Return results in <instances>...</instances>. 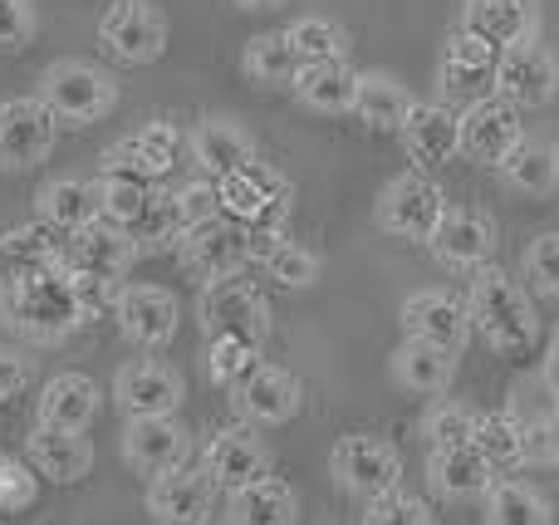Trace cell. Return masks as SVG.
Returning a JSON list of instances; mask_svg holds the SVG:
<instances>
[{
	"label": "cell",
	"instance_id": "6da1fadb",
	"mask_svg": "<svg viewBox=\"0 0 559 525\" xmlns=\"http://www.w3.org/2000/svg\"><path fill=\"white\" fill-rule=\"evenodd\" d=\"M466 314H472V334H481V344L496 354H525L540 339V314L531 305V290L496 265L472 275Z\"/></svg>",
	"mask_w": 559,
	"mask_h": 525
},
{
	"label": "cell",
	"instance_id": "7a4b0ae2",
	"mask_svg": "<svg viewBox=\"0 0 559 525\" xmlns=\"http://www.w3.org/2000/svg\"><path fill=\"white\" fill-rule=\"evenodd\" d=\"M0 320L35 344H59L74 330H84L88 310L79 300L74 271L59 265V271L35 275V281L15 285V290H0Z\"/></svg>",
	"mask_w": 559,
	"mask_h": 525
},
{
	"label": "cell",
	"instance_id": "3957f363",
	"mask_svg": "<svg viewBox=\"0 0 559 525\" xmlns=\"http://www.w3.org/2000/svg\"><path fill=\"white\" fill-rule=\"evenodd\" d=\"M39 98L64 128H88L98 118L114 114L118 104V79L108 69L88 64V59H55L39 74Z\"/></svg>",
	"mask_w": 559,
	"mask_h": 525
},
{
	"label": "cell",
	"instance_id": "277c9868",
	"mask_svg": "<svg viewBox=\"0 0 559 525\" xmlns=\"http://www.w3.org/2000/svg\"><path fill=\"white\" fill-rule=\"evenodd\" d=\"M222 187V212L231 222H241L246 231H285L289 222V202H295V187L285 172H275L271 163H246L241 172H231Z\"/></svg>",
	"mask_w": 559,
	"mask_h": 525
},
{
	"label": "cell",
	"instance_id": "5b68a950",
	"mask_svg": "<svg viewBox=\"0 0 559 525\" xmlns=\"http://www.w3.org/2000/svg\"><path fill=\"white\" fill-rule=\"evenodd\" d=\"M197 320H202L206 339H251V344H265V334H271V300H265L251 281L231 275V281L202 285Z\"/></svg>",
	"mask_w": 559,
	"mask_h": 525
},
{
	"label": "cell",
	"instance_id": "8992f818",
	"mask_svg": "<svg viewBox=\"0 0 559 525\" xmlns=\"http://www.w3.org/2000/svg\"><path fill=\"white\" fill-rule=\"evenodd\" d=\"M329 477L338 481L344 491L364 501H378L388 491H397L403 481V457L388 438H373V432H348V438L334 442L329 452Z\"/></svg>",
	"mask_w": 559,
	"mask_h": 525
},
{
	"label": "cell",
	"instance_id": "52a82bcc",
	"mask_svg": "<svg viewBox=\"0 0 559 525\" xmlns=\"http://www.w3.org/2000/svg\"><path fill=\"white\" fill-rule=\"evenodd\" d=\"M447 206H452L447 192L427 172H403L378 192L373 216L388 236H403V241H432V231L442 226Z\"/></svg>",
	"mask_w": 559,
	"mask_h": 525
},
{
	"label": "cell",
	"instance_id": "ba28073f",
	"mask_svg": "<svg viewBox=\"0 0 559 525\" xmlns=\"http://www.w3.org/2000/svg\"><path fill=\"white\" fill-rule=\"evenodd\" d=\"M177 255H182V271L202 285L231 281V275H241L246 265L255 261L251 231H246L241 222H231V216H216V222H206V226H192V231L182 236V251Z\"/></svg>",
	"mask_w": 559,
	"mask_h": 525
},
{
	"label": "cell",
	"instance_id": "9c48e42d",
	"mask_svg": "<svg viewBox=\"0 0 559 525\" xmlns=\"http://www.w3.org/2000/svg\"><path fill=\"white\" fill-rule=\"evenodd\" d=\"M98 39L118 64H157L167 49V15L153 0H114L98 20Z\"/></svg>",
	"mask_w": 559,
	"mask_h": 525
},
{
	"label": "cell",
	"instance_id": "30bf717a",
	"mask_svg": "<svg viewBox=\"0 0 559 525\" xmlns=\"http://www.w3.org/2000/svg\"><path fill=\"white\" fill-rule=\"evenodd\" d=\"M114 320L138 354H157L177 339L182 305H177V295L163 290V285H123L114 300Z\"/></svg>",
	"mask_w": 559,
	"mask_h": 525
},
{
	"label": "cell",
	"instance_id": "8fae6325",
	"mask_svg": "<svg viewBox=\"0 0 559 525\" xmlns=\"http://www.w3.org/2000/svg\"><path fill=\"white\" fill-rule=\"evenodd\" d=\"M187 398V383L173 363L163 359H128L114 373V403L123 418H177Z\"/></svg>",
	"mask_w": 559,
	"mask_h": 525
},
{
	"label": "cell",
	"instance_id": "7c38bea8",
	"mask_svg": "<svg viewBox=\"0 0 559 525\" xmlns=\"http://www.w3.org/2000/svg\"><path fill=\"white\" fill-rule=\"evenodd\" d=\"M496 222L486 212H476V206H447L442 226L432 231V241H427V251H432V261L442 265V271L452 275H476L486 271V265L496 261Z\"/></svg>",
	"mask_w": 559,
	"mask_h": 525
},
{
	"label": "cell",
	"instance_id": "4fadbf2b",
	"mask_svg": "<svg viewBox=\"0 0 559 525\" xmlns=\"http://www.w3.org/2000/svg\"><path fill=\"white\" fill-rule=\"evenodd\" d=\"M59 118L45 108V98H5L0 104V167L29 172L55 153Z\"/></svg>",
	"mask_w": 559,
	"mask_h": 525
},
{
	"label": "cell",
	"instance_id": "5bb4252c",
	"mask_svg": "<svg viewBox=\"0 0 559 525\" xmlns=\"http://www.w3.org/2000/svg\"><path fill=\"white\" fill-rule=\"evenodd\" d=\"M202 467L206 477L216 481V491H246V487H261L271 481V452L265 442L255 438L251 428H216L206 438V452H202Z\"/></svg>",
	"mask_w": 559,
	"mask_h": 525
},
{
	"label": "cell",
	"instance_id": "9a60e30c",
	"mask_svg": "<svg viewBox=\"0 0 559 525\" xmlns=\"http://www.w3.org/2000/svg\"><path fill=\"white\" fill-rule=\"evenodd\" d=\"M559 94V59L545 45H515L496 59V98L521 114V108H545Z\"/></svg>",
	"mask_w": 559,
	"mask_h": 525
},
{
	"label": "cell",
	"instance_id": "2e32d148",
	"mask_svg": "<svg viewBox=\"0 0 559 525\" xmlns=\"http://www.w3.org/2000/svg\"><path fill=\"white\" fill-rule=\"evenodd\" d=\"M456 118H462V157H472V163H481V167H501L525 138L521 114L496 94L466 104Z\"/></svg>",
	"mask_w": 559,
	"mask_h": 525
},
{
	"label": "cell",
	"instance_id": "e0dca14e",
	"mask_svg": "<svg viewBox=\"0 0 559 525\" xmlns=\"http://www.w3.org/2000/svg\"><path fill=\"white\" fill-rule=\"evenodd\" d=\"M192 457V432L177 418H128L123 422V462L138 477H163L187 467Z\"/></svg>",
	"mask_w": 559,
	"mask_h": 525
},
{
	"label": "cell",
	"instance_id": "ac0fdd59",
	"mask_svg": "<svg viewBox=\"0 0 559 525\" xmlns=\"http://www.w3.org/2000/svg\"><path fill=\"white\" fill-rule=\"evenodd\" d=\"M403 330L407 339H427L437 344V349H452L462 354L466 339H472V314H466V300H456V295L447 290H413L403 300Z\"/></svg>",
	"mask_w": 559,
	"mask_h": 525
},
{
	"label": "cell",
	"instance_id": "d6986e66",
	"mask_svg": "<svg viewBox=\"0 0 559 525\" xmlns=\"http://www.w3.org/2000/svg\"><path fill=\"white\" fill-rule=\"evenodd\" d=\"M511 418L521 422L525 467H559V389L550 379L521 383L511 398Z\"/></svg>",
	"mask_w": 559,
	"mask_h": 525
},
{
	"label": "cell",
	"instance_id": "ffe728a7",
	"mask_svg": "<svg viewBox=\"0 0 559 525\" xmlns=\"http://www.w3.org/2000/svg\"><path fill=\"white\" fill-rule=\"evenodd\" d=\"M216 481L206 477V467H177L147 481V516L157 525H202L212 516Z\"/></svg>",
	"mask_w": 559,
	"mask_h": 525
},
{
	"label": "cell",
	"instance_id": "44dd1931",
	"mask_svg": "<svg viewBox=\"0 0 559 525\" xmlns=\"http://www.w3.org/2000/svg\"><path fill=\"white\" fill-rule=\"evenodd\" d=\"M138 261V246H133V231L114 222H94L84 231L64 236V265L74 275H98V281H123Z\"/></svg>",
	"mask_w": 559,
	"mask_h": 525
},
{
	"label": "cell",
	"instance_id": "7402d4cb",
	"mask_svg": "<svg viewBox=\"0 0 559 525\" xmlns=\"http://www.w3.org/2000/svg\"><path fill=\"white\" fill-rule=\"evenodd\" d=\"M187 153H192V163L202 167V177H212V182H226L231 172H241L246 163L261 157L255 153V138L226 114H206L202 123L187 133Z\"/></svg>",
	"mask_w": 559,
	"mask_h": 525
},
{
	"label": "cell",
	"instance_id": "603a6c76",
	"mask_svg": "<svg viewBox=\"0 0 559 525\" xmlns=\"http://www.w3.org/2000/svg\"><path fill=\"white\" fill-rule=\"evenodd\" d=\"M231 403L251 428H280V422H289L299 408H305V383H299L289 369L261 363V369L231 393Z\"/></svg>",
	"mask_w": 559,
	"mask_h": 525
},
{
	"label": "cell",
	"instance_id": "cb8c5ba5",
	"mask_svg": "<svg viewBox=\"0 0 559 525\" xmlns=\"http://www.w3.org/2000/svg\"><path fill=\"white\" fill-rule=\"evenodd\" d=\"M59 265H64V236L49 231L45 222L0 231V290H15V285L59 271Z\"/></svg>",
	"mask_w": 559,
	"mask_h": 525
},
{
	"label": "cell",
	"instance_id": "d4e9b609",
	"mask_svg": "<svg viewBox=\"0 0 559 525\" xmlns=\"http://www.w3.org/2000/svg\"><path fill=\"white\" fill-rule=\"evenodd\" d=\"M540 29V0H466L462 35H476L491 49L531 45Z\"/></svg>",
	"mask_w": 559,
	"mask_h": 525
},
{
	"label": "cell",
	"instance_id": "484cf974",
	"mask_svg": "<svg viewBox=\"0 0 559 525\" xmlns=\"http://www.w3.org/2000/svg\"><path fill=\"white\" fill-rule=\"evenodd\" d=\"M397 138H403V153L417 163V172L423 167H442L462 153V118L447 104H413Z\"/></svg>",
	"mask_w": 559,
	"mask_h": 525
},
{
	"label": "cell",
	"instance_id": "4316f807",
	"mask_svg": "<svg viewBox=\"0 0 559 525\" xmlns=\"http://www.w3.org/2000/svg\"><path fill=\"white\" fill-rule=\"evenodd\" d=\"M25 457L35 467V477L55 481V487H74L94 472V442L84 432H59V428H39L29 432L25 442Z\"/></svg>",
	"mask_w": 559,
	"mask_h": 525
},
{
	"label": "cell",
	"instance_id": "83f0119b",
	"mask_svg": "<svg viewBox=\"0 0 559 525\" xmlns=\"http://www.w3.org/2000/svg\"><path fill=\"white\" fill-rule=\"evenodd\" d=\"M456 359H462V354L437 349V344H427V339H403V344L393 349V359H388V369H393V383H397L403 393H417V398H437V393L452 389Z\"/></svg>",
	"mask_w": 559,
	"mask_h": 525
},
{
	"label": "cell",
	"instance_id": "f1b7e54d",
	"mask_svg": "<svg viewBox=\"0 0 559 525\" xmlns=\"http://www.w3.org/2000/svg\"><path fill=\"white\" fill-rule=\"evenodd\" d=\"M98 383L88 373H55V379L39 389L35 418L39 428H59V432H84L98 413Z\"/></svg>",
	"mask_w": 559,
	"mask_h": 525
},
{
	"label": "cell",
	"instance_id": "f546056e",
	"mask_svg": "<svg viewBox=\"0 0 559 525\" xmlns=\"http://www.w3.org/2000/svg\"><path fill=\"white\" fill-rule=\"evenodd\" d=\"M177 153H182V133H177L173 123H143L138 133L118 138L114 147L104 153V167H114V172H138V177H163L167 167L177 163Z\"/></svg>",
	"mask_w": 559,
	"mask_h": 525
},
{
	"label": "cell",
	"instance_id": "4dcf8cb0",
	"mask_svg": "<svg viewBox=\"0 0 559 525\" xmlns=\"http://www.w3.org/2000/svg\"><path fill=\"white\" fill-rule=\"evenodd\" d=\"M35 206H39V222L59 236H74V231H84V226L104 222L98 182H84V177H55V182H45Z\"/></svg>",
	"mask_w": 559,
	"mask_h": 525
},
{
	"label": "cell",
	"instance_id": "1f68e13d",
	"mask_svg": "<svg viewBox=\"0 0 559 525\" xmlns=\"http://www.w3.org/2000/svg\"><path fill=\"white\" fill-rule=\"evenodd\" d=\"M496 59H501V49L456 29L442 55V88L447 94H472L476 104V98H486V88H496Z\"/></svg>",
	"mask_w": 559,
	"mask_h": 525
},
{
	"label": "cell",
	"instance_id": "d6a6232c",
	"mask_svg": "<svg viewBox=\"0 0 559 525\" xmlns=\"http://www.w3.org/2000/svg\"><path fill=\"white\" fill-rule=\"evenodd\" d=\"M427 481L447 501H472L496 487V472L486 467V457L476 448H442L427 457Z\"/></svg>",
	"mask_w": 559,
	"mask_h": 525
},
{
	"label": "cell",
	"instance_id": "836d02e7",
	"mask_svg": "<svg viewBox=\"0 0 559 525\" xmlns=\"http://www.w3.org/2000/svg\"><path fill=\"white\" fill-rule=\"evenodd\" d=\"M251 251H255V265L275 285H285V290H309L319 281V255L285 231H251Z\"/></svg>",
	"mask_w": 559,
	"mask_h": 525
},
{
	"label": "cell",
	"instance_id": "e575fe53",
	"mask_svg": "<svg viewBox=\"0 0 559 525\" xmlns=\"http://www.w3.org/2000/svg\"><path fill=\"white\" fill-rule=\"evenodd\" d=\"M295 98L314 114H354L358 98V69L348 59H324V64H305L295 79Z\"/></svg>",
	"mask_w": 559,
	"mask_h": 525
},
{
	"label": "cell",
	"instance_id": "d590c367",
	"mask_svg": "<svg viewBox=\"0 0 559 525\" xmlns=\"http://www.w3.org/2000/svg\"><path fill=\"white\" fill-rule=\"evenodd\" d=\"M241 69H246V79H251L255 88H295L305 59H299V49L289 45L285 29H265V35L246 39Z\"/></svg>",
	"mask_w": 559,
	"mask_h": 525
},
{
	"label": "cell",
	"instance_id": "8d00e7d4",
	"mask_svg": "<svg viewBox=\"0 0 559 525\" xmlns=\"http://www.w3.org/2000/svg\"><path fill=\"white\" fill-rule=\"evenodd\" d=\"M413 104H417V98L403 88V79L378 74V69L358 74L354 114L364 118L368 128H378V133H403V123H407V114H413Z\"/></svg>",
	"mask_w": 559,
	"mask_h": 525
},
{
	"label": "cell",
	"instance_id": "74e56055",
	"mask_svg": "<svg viewBox=\"0 0 559 525\" xmlns=\"http://www.w3.org/2000/svg\"><path fill=\"white\" fill-rule=\"evenodd\" d=\"M496 172L525 196H550L559 187V143H550V138H521V147Z\"/></svg>",
	"mask_w": 559,
	"mask_h": 525
},
{
	"label": "cell",
	"instance_id": "f35d334b",
	"mask_svg": "<svg viewBox=\"0 0 559 525\" xmlns=\"http://www.w3.org/2000/svg\"><path fill=\"white\" fill-rule=\"evenodd\" d=\"M98 202H104V222L123 226V231H133L138 222L147 216V206H153L157 187L153 177H138V172H114V167H98Z\"/></svg>",
	"mask_w": 559,
	"mask_h": 525
},
{
	"label": "cell",
	"instance_id": "ab89813d",
	"mask_svg": "<svg viewBox=\"0 0 559 525\" xmlns=\"http://www.w3.org/2000/svg\"><path fill=\"white\" fill-rule=\"evenodd\" d=\"M486 525H555V511L540 487L521 477H501L486 491Z\"/></svg>",
	"mask_w": 559,
	"mask_h": 525
},
{
	"label": "cell",
	"instance_id": "60d3db41",
	"mask_svg": "<svg viewBox=\"0 0 559 525\" xmlns=\"http://www.w3.org/2000/svg\"><path fill=\"white\" fill-rule=\"evenodd\" d=\"M299 521V501L285 481H261L231 497V521L226 525H295Z\"/></svg>",
	"mask_w": 559,
	"mask_h": 525
},
{
	"label": "cell",
	"instance_id": "b9f144b4",
	"mask_svg": "<svg viewBox=\"0 0 559 525\" xmlns=\"http://www.w3.org/2000/svg\"><path fill=\"white\" fill-rule=\"evenodd\" d=\"M476 452L486 457V467L496 477H511V472L525 467V442H521V422L511 418V408H496L481 413V428H476Z\"/></svg>",
	"mask_w": 559,
	"mask_h": 525
},
{
	"label": "cell",
	"instance_id": "7bdbcfd3",
	"mask_svg": "<svg viewBox=\"0 0 559 525\" xmlns=\"http://www.w3.org/2000/svg\"><path fill=\"white\" fill-rule=\"evenodd\" d=\"M182 236H187V222H182V206H177V192H157L153 206H147V216L133 226L138 255L182 251Z\"/></svg>",
	"mask_w": 559,
	"mask_h": 525
},
{
	"label": "cell",
	"instance_id": "ee69618b",
	"mask_svg": "<svg viewBox=\"0 0 559 525\" xmlns=\"http://www.w3.org/2000/svg\"><path fill=\"white\" fill-rule=\"evenodd\" d=\"M289 45L299 49L305 64H324V59H348V29L329 15H299L295 25H285Z\"/></svg>",
	"mask_w": 559,
	"mask_h": 525
},
{
	"label": "cell",
	"instance_id": "f6af8a7d",
	"mask_svg": "<svg viewBox=\"0 0 559 525\" xmlns=\"http://www.w3.org/2000/svg\"><path fill=\"white\" fill-rule=\"evenodd\" d=\"M255 369H261V344H251V339H212L206 344V373H212L216 389L236 393Z\"/></svg>",
	"mask_w": 559,
	"mask_h": 525
},
{
	"label": "cell",
	"instance_id": "bcb514c9",
	"mask_svg": "<svg viewBox=\"0 0 559 525\" xmlns=\"http://www.w3.org/2000/svg\"><path fill=\"white\" fill-rule=\"evenodd\" d=\"M476 428H481V413L466 408V403H432L423 418V438L432 442V452L442 448H472L476 442Z\"/></svg>",
	"mask_w": 559,
	"mask_h": 525
},
{
	"label": "cell",
	"instance_id": "7dc6e473",
	"mask_svg": "<svg viewBox=\"0 0 559 525\" xmlns=\"http://www.w3.org/2000/svg\"><path fill=\"white\" fill-rule=\"evenodd\" d=\"M521 271H525V281H531L535 295L559 300V231H545V236H535V241L525 246Z\"/></svg>",
	"mask_w": 559,
	"mask_h": 525
},
{
	"label": "cell",
	"instance_id": "c3c4849f",
	"mask_svg": "<svg viewBox=\"0 0 559 525\" xmlns=\"http://www.w3.org/2000/svg\"><path fill=\"white\" fill-rule=\"evenodd\" d=\"M364 525H432V511L417 497H407V491H388V497L368 501Z\"/></svg>",
	"mask_w": 559,
	"mask_h": 525
},
{
	"label": "cell",
	"instance_id": "681fc988",
	"mask_svg": "<svg viewBox=\"0 0 559 525\" xmlns=\"http://www.w3.org/2000/svg\"><path fill=\"white\" fill-rule=\"evenodd\" d=\"M177 206H182L187 231H192V226L216 222V216H226V212H222V187H216L212 177H197V182L177 187Z\"/></svg>",
	"mask_w": 559,
	"mask_h": 525
},
{
	"label": "cell",
	"instance_id": "f907efd6",
	"mask_svg": "<svg viewBox=\"0 0 559 525\" xmlns=\"http://www.w3.org/2000/svg\"><path fill=\"white\" fill-rule=\"evenodd\" d=\"M35 39V0H0V55Z\"/></svg>",
	"mask_w": 559,
	"mask_h": 525
},
{
	"label": "cell",
	"instance_id": "816d5d0a",
	"mask_svg": "<svg viewBox=\"0 0 559 525\" xmlns=\"http://www.w3.org/2000/svg\"><path fill=\"white\" fill-rule=\"evenodd\" d=\"M29 501H35V467L10 457V467L0 472V516H15Z\"/></svg>",
	"mask_w": 559,
	"mask_h": 525
},
{
	"label": "cell",
	"instance_id": "f5cc1de1",
	"mask_svg": "<svg viewBox=\"0 0 559 525\" xmlns=\"http://www.w3.org/2000/svg\"><path fill=\"white\" fill-rule=\"evenodd\" d=\"M29 383V359L10 344H0V403H10Z\"/></svg>",
	"mask_w": 559,
	"mask_h": 525
},
{
	"label": "cell",
	"instance_id": "db71d44e",
	"mask_svg": "<svg viewBox=\"0 0 559 525\" xmlns=\"http://www.w3.org/2000/svg\"><path fill=\"white\" fill-rule=\"evenodd\" d=\"M545 379L559 389V330L550 334V349H545Z\"/></svg>",
	"mask_w": 559,
	"mask_h": 525
},
{
	"label": "cell",
	"instance_id": "11a10c76",
	"mask_svg": "<svg viewBox=\"0 0 559 525\" xmlns=\"http://www.w3.org/2000/svg\"><path fill=\"white\" fill-rule=\"evenodd\" d=\"M231 5H236V10H275L280 0H231Z\"/></svg>",
	"mask_w": 559,
	"mask_h": 525
},
{
	"label": "cell",
	"instance_id": "9f6ffc18",
	"mask_svg": "<svg viewBox=\"0 0 559 525\" xmlns=\"http://www.w3.org/2000/svg\"><path fill=\"white\" fill-rule=\"evenodd\" d=\"M10 467V457H5V452H0V472H5Z\"/></svg>",
	"mask_w": 559,
	"mask_h": 525
},
{
	"label": "cell",
	"instance_id": "6f0895ef",
	"mask_svg": "<svg viewBox=\"0 0 559 525\" xmlns=\"http://www.w3.org/2000/svg\"><path fill=\"white\" fill-rule=\"evenodd\" d=\"M202 525H212V521H202Z\"/></svg>",
	"mask_w": 559,
	"mask_h": 525
}]
</instances>
